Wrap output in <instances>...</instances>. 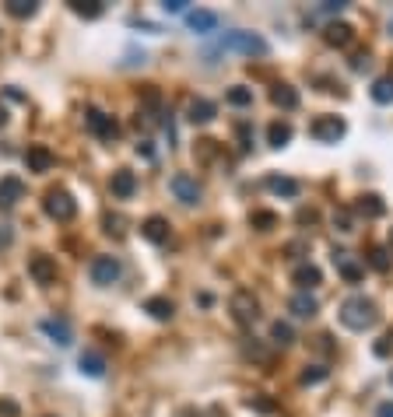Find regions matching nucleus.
I'll return each mask as SVG.
<instances>
[{
	"label": "nucleus",
	"instance_id": "obj_1",
	"mask_svg": "<svg viewBox=\"0 0 393 417\" xmlns=\"http://www.w3.org/2000/svg\"><path fill=\"white\" fill-rule=\"evenodd\" d=\"M341 323H344L348 330H354V334L372 330V326L379 323V309H376L372 298H365V294H351L348 302L341 305Z\"/></svg>",
	"mask_w": 393,
	"mask_h": 417
},
{
	"label": "nucleus",
	"instance_id": "obj_2",
	"mask_svg": "<svg viewBox=\"0 0 393 417\" xmlns=\"http://www.w3.org/2000/svg\"><path fill=\"white\" fill-rule=\"evenodd\" d=\"M221 53H246V56H263L267 53V42L257 32H228L218 39Z\"/></svg>",
	"mask_w": 393,
	"mask_h": 417
},
{
	"label": "nucleus",
	"instance_id": "obj_3",
	"mask_svg": "<svg viewBox=\"0 0 393 417\" xmlns=\"http://www.w3.org/2000/svg\"><path fill=\"white\" fill-rule=\"evenodd\" d=\"M344 133H348V123L341 116H316L309 123V137L320 140V144H337Z\"/></svg>",
	"mask_w": 393,
	"mask_h": 417
},
{
	"label": "nucleus",
	"instance_id": "obj_4",
	"mask_svg": "<svg viewBox=\"0 0 393 417\" xmlns=\"http://www.w3.org/2000/svg\"><path fill=\"white\" fill-rule=\"evenodd\" d=\"M228 309H232V316H235L239 326H253L260 319V302H257L253 292H235L232 302H228Z\"/></svg>",
	"mask_w": 393,
	"mask_h": 417
},
{
	"label": "nucleus",
	"instance_id": "obj_5",
	"mask_svg": "<svg viewBox=\"0 0 393 417\" xmlns=\"http://www.w3.org/2000/svg\"><path fill=\"white\" fill-rule=\"evenodd\" d=\"M43 210L53 221H71V217L78 214V204H74V197H71L67 190H49L46 200H43Z\"/></svg>",
	"mask_w": 393,
	"mask_h": 417
},
{
	"label": "nucleus",
	"instance_id": "obj_6",
	"mask_svg": "<svg viewBox=\"0 0 393 417\" xmlns=\"http://www.w3.org/2000/svg\"><path fill=\"white\" fill-rule=\"evenodd\" d=\"M88 274H91V281H95L98 288H109V284H116V281H120L123 267H120V259H116V256H95V259H91V267H88Z\"/></svg>",
	"mask_w": 393,
	"mask_h": 417
},
{
	"label": "nucleus",
	"instance_id": "obj_7",
	"mask_svg": "<svg viewBox=\"0 0 393 417\" xmlns=\"http://www.w3.org/2000/svg\"><path fill=\"white\" fill-rule=\"evenodd\" d=\"M169 190H173V197L179 200V204H190V207L200 204V193H204L200 182H197L190 172H175L173 179H169Z\"/></svg>",
	"mask_w": 393,
	"mask_h": 417
},
{
	"label": "nucleus",
	"instance_id": "obj_8",
	"mask_svg": "<svg viewBox=\"0 0 393 417\" xmlns=\"http://www.w3.org/2000/svg\"><path fill=\"white\" fill-rule=\"evenodd\" d=\"M88 120V130L98 137V140H113L116 133H120V123L113 120V116H106V113H98V109H88L85 113Z\"/></svg>",
	"mask_w": 393,
	"mask_h": 417
},
{
	"label": "nucleus",
	"instance_id": "obj_9",
	"mask_svg": "<svg viewBox=\"0 0 393 417\" xmlns=\"http://www.w3.org/2000/svg\"><path fill=\"white\" fill-rule=\"evenodd\" d=\"M29 274H32L36 284H53V281H56V259L46 256V252H36V256L29 259Z\"/></svg>",
	"mask_w": 393,
	"mask_h": 417
},
{
	"label": "nucleus",
	"instance_id": "obj_10",
	"mask_svg": "<svg viewBox=\"0 0 393 417\" xmlns=\"http://www.w3.org/2000/svg\"><path fill=\"white\" fill-rule=\"evenodd\" d=\"M18 200H25V182L18 175H4L0 179V210L18 207Z\"/></svg>",
	"mask_w": 393,
	"mask_h": 417
},
{
	"label": "nucleus",
	"instance_id": "obj_11",
	"mask_svg": "<svg viewBox=\"0 0 393 417\" xmlns=\"http://www.w3.org/2000/svg\"><path fill=\"white\" fill-rule=\"evenodd\" d=\"M109 190H113L116 200H131L133 193H137V175H133L131 168H116L113 179H109Z\"/></svg>",
	"mask_w": 393,
	"mask_h": 417
},
{
	"label": "nucleus",
	"instance_id": "obj_12",
	"mask_svg": "<svg viewBox=\"0 0 393 417\" xmlns=\"http://www.w3.org/2000/svg\"><path fill=\"white\" fill-rule=\"evenodd\" d=\"M39 330H43L53 344H60V347H71V344H74V330H71L67 319H43Z\"/></svg>",
	"mask_w": 393,
	"mask_h": 417
},
{
	"label": "nucleus",
	"instance_id": "obj_13",
	"mask_svg": "<svg viewBox=\"0 0 393 417\" xmlns=\"http://www.w3.org/2000/svg\"><path fill=\"white\" fill-rule=\"evenodd\" d=\"M141 235H144L148 242H155V246H165V242H169V221L158 217V214H151V217L141 225Z\"/></svg>",
	"mask_w": 393,
	"mask_h": 417
},
{
	"label": "nucleus",
	"instance_id": "obj_14",
	"mask_svg": "<svg viewBox=\"0 0 393 417\" xmlns=\"http://www.w3.org/2000/svg\"><path fill=\"white\" fill-rule=\"evenodd\" d=\"M186 25H190L197 36H208V32H215V29L221 25V18L215 14V11H200V7H197V11L186 14Z\"/></svg>",
	"mask_w": 393,
	"mask_h": 417
},
{
	"label": "nucleus",
	"instance_id": "obj_15",
	"mask_svg": "<svg viewBox=\"0 0 393 417\" xmlns=\"http://www.w3.org/2000/svg\"><path fill=\"white\" fill-rule=\"evenodd\" d=\"M25 165H29V172H49L53 168V151L46 144H32L25 151Z\"/></svg>",
	"mask_w": 393,
	"mask_h": 417
},
{
	"label": "nucleus",
	"instance_id": "obj_16",
	"mask_svg": "<svg viewBox=\"0 0 393 417\" xmlns=\"http://www.w3.org/2000/svg\"><path fill=\"white\" fill-rule=\"evenodd\" d=\"M270 102H274L277 109L292 113V109H299V91H295L292 84H274V88H270Z\"/></svg>",
	"mask_w": 393,
	"mask_h": 417
},
{
	"label": "nucleus",
	"instance_id": "obj_17",
	"mask_svg": "<svg viewBox=\"0 0 393 417\" xmlns=\"http://www.w3.org/2000/svg\"><path fill=\"white\" fill-rule=\"evenodd\" d=\"M334 267L341 270V277L348 281V284H358L362 281V267L351 259V252H344V249H334Z\"/></svg>",
	"mask_w": 393,
	"mask_h": 417
},
{
	"label": "nucleus",
	"instance_id": "obj_18",
	"mask_svg": "<svg viewBox=\"0 0 393 417\" xmlns=\"http://www.w3.org/2000/svg\"><path fill=\"white\" fill-rule=\"evenodd\" d=\"M354 210H358L362 217H383V214H387V200H383L379 193H362L358 204H354Z\"/></svg>",
	"mask_w": 393,
	"mask_h": 417
},
{
	"label": "nucleus",
	"instance_id": "obj_19",
	"mask_svg": "<svg viewBox=\"0 0 393 417\" xmlns=\"http://www.w3.org/2000/svg\"><path fill=\"white\" fill-rule=\"evenodd\" d=\"M218 116V105L211 98H193L190 102V123H211Z\"/></svg>",
	"mask_w": 393,
	"mask_h": 417
},
{
	"label": "nucleus",
	"instance_id": "obj_20",
	"mask_svg": "<svg viewBox=\"0 0 393 417\" xmlns=\"http://www.w3.org/2000/svg\"><path fill=\"white\" fill-rule=\"evenodd\" d=\"M288 309H292V316H299V319H312L320 305H316V298H312L309 292H299V294H292Z\"/></svg>",
	"mask_w": 393,
	"mask_h": 417
},
{
	"label": "nucleus",
	"instance_id": "obj_21",
	"mask_svg": "<svg viewBox=\"0 0 393 417\" xmlns=\"http://www.w3.org/2000/svg\"><path fill=\"white\" fill-rule=\"evenodd\" d=\"M144 312H148L151 319H158V323H169L175 316V305L169 298H148V302H144Z\"/></svg>",
	"mask_w": 393,
	"mask_h": 417
},
{
	"label": "nucleus",
	"instance_id": "obj_22",
	"mask_svg": "<svg viewBox=\"0 0 393 417\" xmlns=\"http://www.w3.org/2000/svg\"><path fill=\"white\" fill-rule=\"evenodd\" d=\"M78 365H81V376H91V379L106 376V358H102L98 351H85V354L78 358Z\"/></svg>",
	"mask_w": 393,
	"mask_h": 417
},
{
	"label": "nucleus",
	"instance_id": "obj_23",
	"mask_svg": "<svg viewBox=\"0 0 393 417\" xmlns=\"http://www.w3.org/2000/svg\"><path fill=\"white\" fill-rule=\"evenodd\" d=\"M288 140H292V123H288V120H274V123L267 126V144H270V148L281 151Z\"/></svg>",
	"mask_w": 393,
	"mask_h": 417
},
{
	"label": "nucleus",
	"instance_id": "obj_24",
	"mask_svg": "<svg viewBox=\"0 0 393 417\" xmlns=\"http://www.w3.org/2000/svg\"><path fill=\"white\" fill-rule=\"evenodd\" d=\"M323 39L330 42V46H348L354 39V29H351L348 21H330L327 32H323Z\"/></svg>",
	"mask_w": 393,
	"mask_h": 417
},
{
	"label": "nucleus",
	"instance_id": "obj_25",
	"mask_svg": "<svg viewBox=\"0 0 393 417\" xmlns=\"http://www.w3.org/2000/svg\"><path fill=\"white\" fill-rule=\"evenodd\" d=\"M292 281L299 284V292H309V288H316V284H320V267H312V263H302V267H295Z\"/></svg>",
	"mask_w": 393,
	"mask_h": 417
},
{
	"label": "nucleus",
	"instance_id": "obj_26",
	"mask_svg": "<svg viewBox=\"0 0 393 417\" xmlns=\"http://www.w3.org/2000/svg\"><path fill=\"white\" fill-rule=\"evenodd\" d=\"M267 190H270L274 197H299V182L288 179V175H270V179H267Z\"/></svg>",
	"mask_w": 393,
	"mask_h": 417
},
{
	"label": "nucleus",
	"instance_id": "obj_27",
	"mask_svg": "<svg viewBox=\"0 0 393 417\" xmlns=\"http://www.w3.org/2000/svg\"><path fill=\"white\" fill-rule=\"evenodd\" d=\"M4 11H7L11 18H32V14L39 11V4H36V0H7Z\"/></svg>",
	"mask_w": 393,
	"mask_h": 417
},
{
	"label": "nucleus",
	"instance_id": "obj_28",
	"mask_svg": "<svg viewBox=\"0 0 393 417\" xmlns=\"http://www.w3.org/2000/svg\"><path fill=\"white\" fill-rule=\"evenodd\" d=\"M67 4H71V11L81 14V18H98V14L106 11L102 0H67Z\"/></svg>",
	"mask_w": 393,
	"mask_h": 417
},
{
	"label": "nucleus",
	"instance_id": "obj_29",
	"mask_svg": "<svg viewBox=\"0 0 393 417\" xmlns=\"http://www.w3.org/2000/svg\"><path fill=\"white\" fill-rule=\"evenodd\" d=\"M292 340H295V330H292L288 323H281V319H277V323H270V344H277V347H288Z\"/></svg>",
	"mask_w": 393,
	"mask_h": 417
},
{
	"label": "nucleus",
	"instance_id": "obj_30",
	"mask_svg": "<svg viewBox=\"0 0 393 417\" xmlns=\"http://www.w3.org/2000/svg\"><path fill=\"white\" fill-rule=\"evenodd\" d=\"M228 105H239V109H246V105H253V91L250 88H243V84H235V88H228Z\"/></svg>",
	"mask_w": 393,
	"mask_h": 417
},
{
	"label": "nucleus",
	"instance_id": "obj_31",
	"mask_svg": "<svg viewBox=\"0 0 393 417\" xmlns=\"http://www.w3.org/2000/svg\"><path fill=\"white\" fill-rule=\"evenodd\" d=\"M250 225H253L257 232H270V228H277V214H274V210H253Z\"/></svg>",
	"mask_w": 393,
	"mask_h": 417
},
{
	"label": "nucleus",
	"instance_id": "obj_32",
	"mask_svg": "<svg viewBox=\"0 0 393 417\" xmlns=\"http://www.w3.org/2000/svg\"><path fill=\"white\" fill-rule=\"evenodd\" d=\"M372 98H376L379 105H390L393 102V78H379V81L372 84Z\"/></svg>",
	"mask_w": 393,
	"mask_h": 417
},
{
	"label": "nucleus",
	"instance_id": "obj_33",
	"mask_svg": "<svg viewBox=\"0 0 393 417\" xmlns=\"http://www.w3.org/2000/svg\"><path fill=\"white\" fill-rule=\"evenodd\" d=\"M327 376H330V369H323V365H306L302 376H299V382H302V386H320Z\"/></svg>",
	"mask_w": 393,
	"mask_h": 417
},
{
	"label": "nucleus",
	"instance_id": "obj_34",
	"mask_svg": "<svg viewBox=\"0 0 393 417\" xmlns=\"http://www.w3.org/2000/svg\"><path fill=\"white\" fill-rule=\"evenodd\" d=\"M390 252L383 249V246H376V249L369 252V267H372V270H379V274H387V270H390Z\"/></svg>",
	"mask_w": 393,
	"mask_h": 417
},
{
	"label": "nucleus",
	"instance_id": "obj_35",
	"mask_svg": "<svg viewBox=\"0 0 393 417\" xmlns=\"http://www.w3.org/2000/svg\"><path fill=\"white\" fill-rule=\"evenodd\" d=\"M243 351H246V358H257V361H263V365H270V351L267 347H260V344H243Z\"/></svg>",
	"mask_w": 393,
	"mask_h": 417
},
{
	"label": "nucleus",
	"instance_id": "obj_36",
	"mask_svg": "<svg viewBox=\"0 0 393 417\" xmlns=\"http://www.w3.org/2000/svg\"><path fill=\"white\" fill-rule=\"evenodd\" d=\"M372 351H376L379 358H387V354H390V351H393V330H390V334H383V336H379Z\"/></svg>",
	"mask_w": 393,
	"mask_h": 417
},
{
	"label": "nucleus",
	"instance_id": "obj_37",
	"mask_svg": "<svg viewBox=\"0 0 393 417\" xmlns=\"http://www.w3.org/2000/svg\"><path fill=\"white\" fill-rule=\"evenodd\" d=\"M106 232H109V235H123V217H120V214H109V217H106Z\"/></svg>",
	"mask_w": 393,
	"mask_h": 417
},
{
	"label": "nucleus",
	"instance_id": "obj_38",
	"mask_svg": "<svg viewBox=\"0 0 393 417\" xmlns=\"http://www.w3.org/2000/svg\"><path fill=\"white\" fill-rule=\"evenodd\" d=\"M334 225H337V232H351V214L348 210H334Z\"/></svg>",
	"mask_w": 393,
	"mask_h": 417
},
{
	"label": "nucleus",
	"instance_id": "obj_39",
	"mask_svg": "<svg viewBox=\"0 0 393 417\" xmlns=\"http://www.w3.org/2000/svg\"><path fill=\"white\" fill-rule=\"evenodd\" d=\"M18 414H21V407L14 400H0V417H18Z\"/></svg>",
	"mask_w": 393,
	"mask_h": 417
},
{
	"label": "nucleus",
	"instance_id": "obj_40",
	"mask_svg": "<svg viewBox=\"0 0 393 417\" xmlns=\"http://www.w3.org/2000/svg\"><path fill=\"white\" fill-rule=\"evenodd\" d=\"M341 11H344V0H327L320 7V14H341Z\"/></svg>",
	"mask_w": 393,
	"mask_h": 417
},
{
	"label": "nucleus",
	"instance_id": "obj_41",
	"mask_svg": "<svg viewBox=\"0 0 393 417\" xmlns=\"http://www.w3.org/2000/svg\"><path fill=\"white\" fill-rule=\"evenodd\" d=\"M369 67V53H354L351 56V71H365Z\"/></svg>",
	"mask_w": 393,
	"mask_h": 417
},
{
	"label": "nucleus",
	"instance_id": "obj_42",
	"mask_svg": "<svg viewBox=\"0 0 393 417\" xmlns=\"http://www.w3.org/2000/svg\"><path fill=\"white\" fill-rule=\"evenodd\" d=\"M197 144H200V148H197V151H200V158L208 162V158L215 155V144H218V140H197Z\"/></svg>",
	"mask_w": 393,
	"mask_h": 417
},
{
	"label": "nucleus",
	"instance_id": "obj_43",
	"mask_svg": "<svg viewBox=\"0 0 393 417\" xmlns=\"http://www.w3.org/2000/svg\"><path fill=\"white\" fill-rule=\"evenodd\" d=\"M162 7H165L169 14H183V11H186V0H165Z\"/></svg>",
	"mask_w": 393,
	"mask_h": 417
},
{
	"label": "nucleus",
	"instance_id": "obj_44",
	"mask_svg": "<svg viewBox=\"0 0 393 417\" xmlns=\"http://www.w3.org/2000/svg\"><path fill=\"white\" fill-rule=\"evenodd\" d=\"M312 221H316V210H312V207L299 210V225H312Z\"/></svg>",
	"mask_w": 393,
	"mask_h": 417
},
{
	"label": "nucleus",
	"instance_id": "obj_45",
	"mask_svg": "<svg viewBox=\"0 0 393 417\" xmlns=\"http://www.w3.org/2000/svg\"><path fill=\"white\" fill-rule=\"evenodd\" d=\"M376 417H393V400L390 403H379V407H376Z\"/></svg>",
	"mask_w": 393,
	"mask_h": 417
},
{
	"label": "nucleus",
	"instance_id": "obj_46",
	"mask_svg": "<svg viewBox=\"0 0 393 417\" xmlns=\"http://www.w3.org/2000/svg\"><path fill=\"white\" fill-rule=\"evenodd\" d=\"M7 123V109H4V102H0V126Z\"/></svg>",
	"mask_w": 393,
	"mask_h": 417
},
{
	"label": "nucleus",
	"instance_id": "obj_47",
	"mask_svg": "<svg viewBox=\"0 0 393 417\" xmlns=\"http://www.w3.org/2000/svg\"><path fill=\"white\" fill-rule=\"evenodd\" d=\"M390 246H393V232H390Z\"/></svg>",
	"mask_w": 393,
	"mask_h": 417
},
{
	"label": "nucleus",
	"instance_id": "obj_48",
	"mask_svg": "<svg viewBox=\"0 0 393 417\" xmlns=\"http://www.w3.org/2000/svg\"><path fill=\"white\" fill-rule=\"evenodd\" d=\"M390 36H393V21H390Z\"/></svg>",
	"mask_w": 393,
	"mask_h": 417
},
{
	"label": "nucleus",
	"instance_id": "obj_49",
	"mask_svg": "<svg viewBox=\"0 0 393 417\" xmlns=\"http://www.w3.org/2000/svg\"><path fill=\"white\" fill-rule=\"evenodd\" d=\"M390 382H393V372H390Z\"/></svg>",
	"mask_w": 393,
	"mask_h": 417
}]
</instances>
